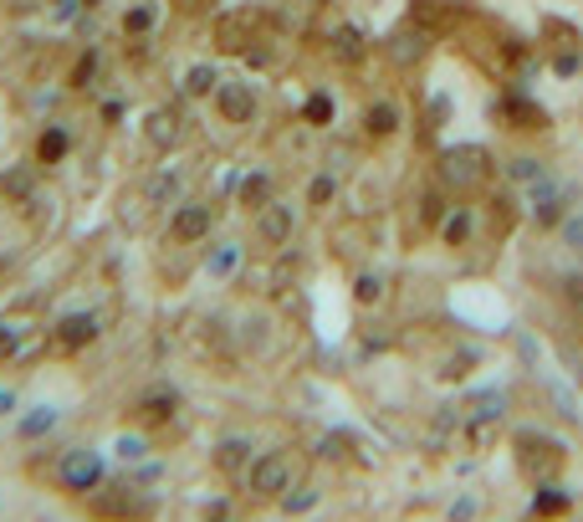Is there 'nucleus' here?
Here are the masks:
<instances>
[{
    "label": "nucleus",
    "mask_w": 583,
    "mask_h": 522,
    "mask_svg": "<svg viewBox=\"0 0 583 522\" xmlns=\"http://www.w3.org/2000/svg\"><path fill=\"white\" fill-rule=\"evenodd\" d=\"M83 512L93 522H154L159 518V497L134 476H108L93 497H83Z\"/></svg>",
    "instance_id": "obj_1"
},
{
    "label": "nucleus",
    "mask_w": 583,
    "mask_h": 522,
    "mask_svg": "<svg viewBox=\"0 0 583 522\" xmlns=\"http://www.w3.org/2000/svg\"><path fill=\"white\" fill-rule=\"evenodd\" d=\"M108 476H113L108 472V456L87 451V446H72V451L57 456V466L47 472V487L62 491V497H72V502H83V497H93Z\"/></svg>",
    "instance_id": "obj_2"
},
{
    "label": "nucleus",
    "mask_w": 583,
    "mask_h": 522,
    "mask_svg": "<svg viewBox=\"0 0 583 522\" xmlns=\"http://www.w3.org/2000/svg\"><path fill=\"white\" fill-rule=\"evenodd\" d=\"M102 338V318L93 313V307H72V313H57L47 328V349L62 359H77L87 354L93 343Z\"/></svg>",
    "instance_id": "obj_3"
},
{
    "label": "nucleus",
    "mask_w": 583,
    "mask_h": 522,
    "mask_svg": "<svg viewBox=\"0 0 583 522\" xmlns=\"http://www.w3.org/2000/svg\"><path fill=\"white\" fill-rule=\"evenodd\" d=\"M297 482V461L292 451H267V456H251L246 466V491L256 502H282L287 491Z\"/></svg>",
    "instance_id": "obj_4"
},
{
    "label": "nucleus",
    "mask_w": 583,
    "mask_h": 522,
    "mask_svg": "<svg viewBox=\"0 0 583 522\" xmlns=\"http://www.w3.org/2000/svg\"><path fill=\"white\" fill-rule=\"evenodd\" d=\"M174 415H180V394L169 385H154L123 410V425H129V430H165Z\"/></svg>",
    "instance_id": "obj_5"
},
{
    "label": "nucleus",
    "mask_w": 583,
    "mask_h": 522,
    "mask_svg": "<svg viewBox=\"0 0 583 522\" xmlns=\"http://www.w3.org/2000/svg\"><path fill=\"white\" fill-rule=\"evenodd\" d=\"M210 231H216V210L201 201H184L169 210V241L174 246H201V241H210Z\"/></svg>",
    "instance_id": "obj_6"
},
{
    "label": "nucleus",
    "mask_w": 583,
    "mask_h": 522,
    "mask_svg": "<svg viewBox=\"0 0 583 522\" xmlns=\"http://www.w3.org/2000/svg\"><path fill=\"white\" fill-rule=\"evenodd\" d=\"M210 102H216L220 123H231V129H246V123L256 119V93H251L246 83H220L216 93H210Z\"/></svg>",
    "instance_id": "obj_7"
},
{
    "label": "nucleus",
    "mask_w": 583,
    "mask_h": 522,
    "mask_svg": "<svg viewBox=\"0 0 583 522\" xmlns=\"http://www.w3.org/2000/svg\"><path fill=\"white\" fill-rule=\"evenodd\" d=\"M72 149H77V134H72L68 123H47V129L36 134V144H32V159L41 169H57V165H68L72 159Z\"/></svg>",
    "instance_id": "obj_8"
},
{
    "label": "nucleus",
    "mask_w": 583,
    "mask_h": 522,
    "mask_svg": "<svg viewBox=\"0 0 583 522\" xmlns=\"http://www.w3.org/2000/svg\"><path fill=\"white\" fill-rule=\"evenodd\" d=\"M57 425H62V410H57V404H32L16 421V440L21 446H41V440L57 436Z\"/></svg>",
    "instance_id": "obj_9"
},
{
    "label": "nucleus",
    "mask_w": 583,
    "mask_h": 522,
    "mask_svg": "<svg viewBox=\"0 0 583 522\" xmlns=\"http://www.w3.org/2000/svg\"><path fill=\"white\" fill-rule=\"evenodd\" d=\"M292 226H297L292 205L271 201L267 210H256V236H262V246H287V241H292Z\"/></svg>",
    "instance_id": "obj_10"
},
{
    "label": "nucleus",
    "mask_w": 583,
    "mask_h": 522,
    "mask_svg": "<svg viewBox=\"0 0 583 522\" xmlns=\"http://www.w3.org/2000/svg\"><path fill=\"white\" fill-rule=\"evenodd\" d=\"M159 21H165V11H159V0H134V5L123 11V21H118V32L129 36V41H149Z\"/></svg>",
    "instance_id": "obj_11"
},
{
    "label": "nucleus",
    "mask_w": 583,
    "mask_h": 522,
    "mask_svg": "<svg viewBox=\"0 0 583 522\" xmlns=\"http://www.w3.org/2000/svg\"><path fill=\"white\" fill-rule=\"evenodd\" d=\"M271 201H277V185H271L267 169H251V174H241V190H235V205H241V210H251V216H256V210H267Z\"/></svg>",
    "instance_id": "obj_12"
},
{
    "label": "nucleus",
    "mask_w": 583,
    "mask_h": 522,
    "mask_svg": "<svg viewBox=\"0 0 583 522\" xmlns=\"http://www.w3.org/2000/svg\"><path fill=\"white\" fill-rule=\"evenodd\" d=\"M144 134H149L154 149H174V144H180V113H174V108L144 113Z\"/></svg>",
    "instance_id": "obj_13"
},
{
    "label": "nucleus",
    "mask_w": 583,
    "mask_h": 522,
    "mask_svg": "<svg viewBox=\"0 0 583 522\" xmlns=\"http://www.w3.org/2000/svg\"><path fill=\"white\" fill-rule=\"evenodd\" d=\"M220 87V68L216 62H195V68H184V77H180V98H210Z\"/></svg>",
    "instance_id": "obj_14"
},
{
    "label": "nucleus",
    "mask_w": 583,
    "mask_h": 522,
    "mask_svg": "<svg viewBox=\"0 0 583 522\" xmlns=\"http://www.w3.org/2000/svg\"><path fill=\"white\" fill-rule=\"evenodd\" d=\"M251 456H256V446H251L246 436H226V440H216V472H246Z\"/></svg>",
    "instance_id": "obj_15"
},
{
    "label": "nucleus",
    "mask_w": 583,
    "mask_h": 522,
    "mask_svg": "<svg viewBox=\"0 0 583 522\" xmlns=\"http://www.w3.org/2000/svg\"><path fill=\"white\" fill-rule=\"evenodd\" d=\"M364 134L368 138H394L400 134V108H394V102H368Z\"/></svg>",
    "instance_id": "obj_16"
},
{
    "label": "nucleus",
    "mask_w": 583,
    "mask_h": 522,
    "mask_svg": "<svg viewBox=\"0 0 583 522\" xmlns=\"http://www.w3.org/2000/svg\"><path fill=\"white\" fill-rule=\"evenodd\" d=\"M235 271H241V246L235 241H226V246H216V252L205 256V277L210 282H231Z\"/></svg>",
    "instance_id": "obj_17"
},
{
    "label": "nucleus",
    "mask_w": 583,
    "mask_h": 522,
    "mask_svg": "<svg viewBox=\"0 0 583 522\" xmlns=\"http://www.w3.org/2000/svg\"><path fill=\"white\" fill-rule=\"evenodd\" d=\"M302 123H307V129H328V123H333V98H328V93H313V98L302 102Z\"/></svg>",
    "instance_id": "obj_18"
},
{
    "label": "nucleus",
    "mask_w": 583,
    "mask_h": 522,
    "mask_svg": "<svg viewBox=\"0 0 583 522\" xmlns=\"http://www.w3.org/2000/svg\"><path fill=\"white\" fill-rule=\"evenodd\" d=\"M21 349H26V333H21L16 323H0V369H11L21 359Z\"/></svg>",
    "instance_id": "obj_19"
},
{
    "label": "nucleus",
    "mask_w": 583,
    "mask_h": 522,
    "mask_svg": "<svg viewBox=\"0 0 583 522\" xmlns=\"http://www.w3.org/2000/svg\"><path fill=\"white\" fill-rule=\"evenodd\" d=\"M333 195H338V180H333V174H317L313 185H307V205H313V210L333 205Z\"/></svg>",
    "instance_id": "obj_20"
},
{
    "label": "nucleus",
    "mask_w": 583,
    "mask_h": 522,
    "mask_svg": "<svg viewBox=\"0 0 583 522\" xmlns=\"http://www.w3.org/2000/svg\"><path fill=\"white\" fill-rule=\"evenodd\" d=\"M466 231H471V210H456V216L440 226V241H446V246H461V241H466Z\"/></svg>",
    "instance_id": "obj_21"
},
{
    "label": "nucleus",
    "mask_w": 583,
    "mask_h": 522,
    "mask_svg": "<svg viewBox=\"0 0 583 522\" xmlns=\"http://www.w3.org/2000/svg\"><path fill=\"white\" fill-rule=\"evenodd\" d=\"M16 415H21V389L0 385V421H16Z\"/></svg>",
    "instance_id": "obj_22"
},
{
    "label": "nucleus",
    "mask_w": 583,
    "mask_h": 522,
    "mask_svg": "<svg viewBox=\"0 0 583 522\" xmlns=\"http://www.w3.org/2000/svg\"><path fill=\"white\" fill-rule=\"evenodd\" d=\"M379 292H384V287H379V277H359V282H353V298H359V303H364V307H374V303H379Z\"/></svg>",
    "instance_id": "obj_23"
},
{
    "label": "nucleus",
    "mask_w": 583,
    "mask_h": 522,
    "mask_svg": "<svg viewBox=\"0 0 583 522\" xmlns=\"http://www.w3.org/2000/svg\"><path fill=\"white\" fill-rule=\"evenodd\" d=\"M313 502H317V491H297V487L282 497V507L292 512V518H297V512H313Z\"/></svg>",
    "instance_id": "obj_24"
},
{
    "label": "nucleus",
    "mask_w": 583,
    "mask_h": 522,
    "mask_svg": "<svg viewBox=\"0 0 583 522\" xmlns=\"http://www.w3.org/2000/svg\"><path fill=\"white\" fill-rule=\"evenodd\" d=\"M537 512H543V518H558V512H568V497L563 491H543V497H537Z\"/></svg>",
    "instance_id": "obj_25"
},
{
    "label": "nucleus",
    "mask_w": 583,
    "mask_h": 522,
    "mask_svg": "<svg viewBox=\"0 0 583 522\" xmlns=\"http://www.w3.org/2000/svg\"><path fill=\"white\" fill-rule=\"evenodd\" d=\"M144 451H149V440H144V436H123V440H118V456H144Z\"/></svg>",
    "instance_id": "obj_26"
},
{
    "label": "nucleus",
    "mask_w": 583,
    "mask_h": 522,
    "mask_svg": "<svg viewBox=\"0 0 583 522\" xmlns=\"http://www.w3.org/2000/svg\"><path fill=\"white\" fill-rule=\"evenodd\" d=\"M83 5H102V0H83Z\"/></svg>",
    "instance_id": "obj_27"
}]
</instances>
